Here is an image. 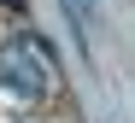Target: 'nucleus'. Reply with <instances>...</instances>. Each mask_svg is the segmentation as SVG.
I'll list each match as a JSON object with an SVG mask.
<instances>
[{
    "label": "nucleus",
    "mask_w": 135,
    "mask_h": 123,
    "mask_svg": "<svg viewBox=\"0 0 135 123\" xmlns=\"http://www.w3.org/2000/svg\"><path fill=\"white\" fill-rule=\"evenodd\" d=\"M0 88L12 100H47L53 94V65H47V47L35 35H18L0 47Z\"/></svg>",
    "instance_id": "obj_1"
},
{
    "label": "nucleus",
    "mask_w": 135,
    "mask_h": 123,
    "mask_svg": "<svg viewBox=\"0 0 135 123\" xmlns=\"http://www.w3.org/2000/svg\"><path fill=\"white\" fill-rule=\"evenodd\" d=\"M65 6H71V18H76V29L88 23V0H65Z\"/></svg>",
    "instance_id": "obj_2"
}]
</instances>
